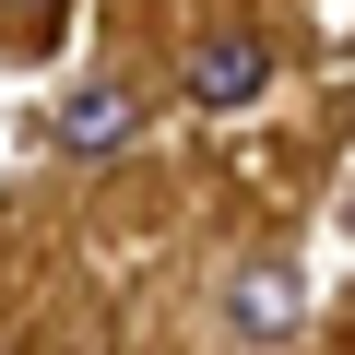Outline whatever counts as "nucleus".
<instances>
[{
    "mask_svg": "<svg viewBox=\"0 0 355 355\" xmlns=\"http://www.w3.org/2000/svg\"><path fill=\"white\" fill-rule=\"evenodd\" d=\"M225 331H237V343H296V331H308V272H296L284 249L237 261V272H225Z\"/></svg>",
    "mask_w": 355,
    "mask_h": 355,
    "instance_id": "f257e3e1",
    "label": "nucleus"
},
{
    "mask_svg": "<svg viewBox=\"0 0 355 355\" xmlns=\"http://www.w3.org/2000/svg\"><path fill=\"white\" fill-rule=\"evenodd\" d=\"M130 130H142L130 83H83V95H60V154H119Z\"/></svg>",
    "mask_w": 355,
    "mask_h": 355,
    "instance_id": "7ed1b4c3",
    "label": "nucleus"
},
{
    "mask_svg": "<svg viewBox=\"0 0 355 355\" xmlns=\"http://www.w3.org/2000/svg\"><path fill=\"white\" fill-rule=\"evenodd\" d=\"M60 36V0H0V48H48Z\"/></svg>",
    "mask_w": 355,
    "mask_h": 355,
    "instance_id": "20e7f679",
    "label": "nucleus"
},
{
    "mask_svg": "<svg viewBox=\"0 0 355 355\" xmlns=\"http://www.w3.org/2000/svg\"><path fill=\"white\" fill-rule=\"evenodd\" d=\"M178 83H190V107H249V95L272 83V48H261L249 24H225V36L190 48V71H178Z\"/></svg>",
    "mask_w": 355,
    "mask_h": 355,
    "instance_id": "f03ea898",
    "label": "nucleus"
}]
</instances>
